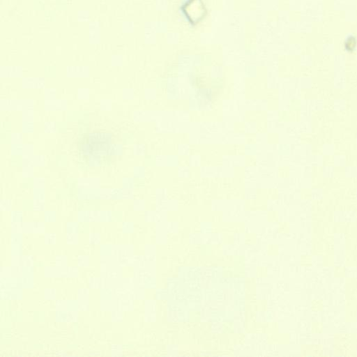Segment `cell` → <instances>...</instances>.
Wrapping results in <instances>:
<instances>
[{
	"mask_svg": "<svg viewBox=\"0 0 357 357\" xmlns=\"http://www.w3.org/2000/svg\"><path fill=\"white\" fill-rule=\"evenodd\" d=\"M80 161L89 167L107 165L114 158V139L112 133L93 131L79 136L77 142Z\"/></svg>",
	"mask_w": 357,
	"mask_h": 357,
	"instance_id": "cell-1",
	"label": "cell"
},
{
	"mask_svg": "<svg viewBox=\"0 0 357 357\" xmlns=\"http://www.w3.org/2000/svg\"><path fill=\"white\" fill-rule=\"evenodd\" d=\"M188 8L193 9V13L188 17L191 19L192 23L199 22V19L203 16L204 10V6L201 0H190L186 3L185 6Z\"/></svg>",
	"mask_w": 357,
	"mask_h": 357,
	"instance_id": "cell-2",
	"label": "cell"
}]
</instances>
